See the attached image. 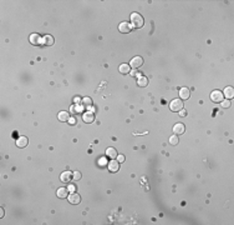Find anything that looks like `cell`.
<instances>
[{
    "label": "cell",
    "instance_id": "cell-1",
    "mask_svg": "<svg viewBox=\"0 0 234 225\" xmlns=\"http://www.w3.org/2000/svg\"><path fill=\"white\" fill-rule=\"evenodd\" d=\"M131 23H132V26L140 29L144 25V20H143L142 15L138 14V13H132L131 14Z\"/></svg>",
    "mask_w": 234,
    "mask_h": 225
},
{
    "label": "cell",
    "instance_id": "cell-2",
    "mask_svg": "<svg viewBox=\"0 0 234 225\" xmlns=\"http://www.w3.org/2000/svg\"><path fill=\"white\" fill-rule=\"evenodd\" d=\"M169 109L172 111H179L183 109V101L181 99H174L172 103H169Z\"/></svg>",
    "mask_w": 234,
    "mask_h": 225
},
{
    "label": "cell",
    "instance_id": "cell-3",
    "mask_svg": "<svg viewBox=\"0 0 234 225\" xmlns=\"http://www.w3.org/2000/svg\"><path fill=\"white\" fill-rule=\"evenodd\" d=\"M223 98H224L223 93L219 91V90H214L213 93H210V99H212V101H214V103H222Z\"/></svg>",
    "mask_w": 234,
    "mask_h": 225
},
{
    "label": "cell",
    "instance_id": "cell-4",
    "mask_svg": "<svg viewBox=\"0 0 234 225\" xmlns=\"http://www.w3.org/2000/svg\"><path fill=\"white\" fill-rule=\"evenodd\" d=\"M142 64H143V59L141 58V56H135V58L130 61V67L136 68V69L140 68Z\"/></svg>",
    "mask_w": 234,
    "mask_h": 225
},
{
    "label": "cell",
    "instance_id": "cell-5",
    "mask_svg": "<svg viewBox=\"0 0 234 225\" xmlns=\"http://www.w3.org/2000/svg\"><path fill=\"white\" fill-rule=\"evenodd\" d=\"M82 119H83V121H85V123H87V124L94 123L95 121V114L92 113V111H86V113H83Z\"/></svg>",
    "mask_w": 234,
    "mask_h": 225
},
{
    "label": "cell",
    "instance_id": "cell-6",
    "mask_svg": "<svg viewBox=\"0 0 234 225\" xmlns=\"http://www.w3.org/2000/svg\"><path fill=\"white\" fill-rule=\"evenodd\" d=\"M69 201L74 205H77V204H80V201H81V196L78 195L77 193H72L69 195Z\"/></svg>",
    "mask_w": 234,
    "mask_h": 225
},
{
    "label": "cell",
    "instance_id": "cell-7",
    "mask_svg": "<svg viewBox=\"0 0 234 225\" xmlns=\"http://www.w3.org/2000/svg\"><path fill=\"white\" fill-rule=\"evenodd\" d=\"M186 131V126L182 123H177L174 126H173V133H176V135H181Z\"/></svg>",
    "mask_w": 234,
    "mask_h": 225
},
{
    "label": "cell",
    "instance_id": "cell-8",
    "mask_svg": "<svg viewBox=\"0 0 234 225\" xmlns=\"http://www.w3.org/2000/svg\"><path fill=\"white\" fill-rule=\"evenodd\" d=\"M28 144H29V139L26 136H19L16 140L17 148H25V146H28Z\"/></svg>",
    "mask_w": 234,
    "mask_h": 225
},
{
    "label": "cell",
    "instance_id": "cell-9",
    "mask_svg": "<svg viewBox=\"0 0 234 225\" xmlns=\"http://www.w3.org/2000/svg\"><path fill=\"white\" fill-rule=\"evenodd\" d=\"M131 24L130 23H127V21H123V23H121L120 24V26H118V29H120V32L121 33H123V34H127V33H130L131 32Z\"/></svg>",
    "mask_w": 234,
    "mask_h": 225
},
{
    "label": "cell",
    "instance_id": "cell-10",
    "mask_svg": "<svg viewBox=\"0 0 234 225\" xmlns=\"http://www.w3.org/2000/svg\"><path fill=\"white\" fill-rule=\"evenodd\" d=\"M118 169H120V163L116 161V160H111L108 163V170L111 173H117Z\"/></svg>",
    "mask_w": 234,
    "mask_h": 225
},
{
    "label": "cell",
    "instance_id": "cell-11",
    "mask_svg": "<svg viewBox=\"0 0 234 225\" xmlns=\"http://www.w3.org/2000/svg\"><path fill=\"white\" fill-rule=\"evenodd\" d=\"M41 43L44 44V45L51 46V45H54V43H55V39H54V36H52V35H45V36L42 38Z\"/></svg>",
    "mask_w": 234,
    "mask_h": 225
},
{
    "label": "cell",
    "instance_id": "cell-12",
    "mask_svg": "<svg viewBox=\"0 0 234 225\" xmlns=\"http://www.w3.org/2000/svg\"><path fill=\"white\" fill-rule=\"evenodd\" d=\"M60 179H61V182H62V183H70V182H71V179H72V173H70L69 170L67 171H64V173L61 174Z\"/></svg>",
    "mask_w": 234,
    "mask_h": 225
},
{
    "label": "cell",
    "instance_id": "cell-13",
    "mask_svg": "<svg viewBox=\"0 0 234 225\" xmlns=\"http://www.w3.org/2000/svg\"><path fill=\"white\" fill-rule=\"evenodd\" d=\"M30 43H31L33 45H39V44L41 43V38H40V35L36 34V33L31 34V35H30Z\"/></svg>",
    "mask_w": 234,
    "mask_h": 225
},
{
    "label": "cell",
    "instance_id": "cell-14",
    "mask_svg": "<svg viewBox=\"0 0 234 225\" xmlns=\"http://www.w3.org/2000/svg\"><path fill=\"white\" fill-rule=\"evenodd\" d=\"M56 195H57V198H60V199H65V198H67V195H69V190L66 188H60V189H57Z\"/></svg>",
    "mask_w": 234,
    "mask_h": 225
},
{
    "label": "cell",
    "instance_id": "cell-15",
    "mask_svg": "<svg viewBox=\"0 0 234 225\" xmlns=\"http://www.w3.org/2000/svg\"><path fill=\"white\" fill-rule=\"evenodd\" d=\"M223 95H226L227 99H232L233 96H234V89H233V86H227L226 89H224V94H223Z\"/></svg>",
    "mask_w": 234,
    "mask_h": 225
},
{
    "label": "cell",
    "instance_id": "cell-16",
    "mask_svg": "<svg viewBox=\"0 0 234 225\" xmlns=\"http://www.w3.org/2000/svg\"><path fill=\"white\" fill-rule=\"evenodd\" d=\"M106 155L111 159H115V158H117L118 154H117V150L115 148H107V150H106Z\"/></svg>",
    "mask_w": 234,
    "mask_h": 225
},
{
    "label": "cell",
    "instance_id": "cell-17",
    "mask_svg": "<svg viewBox=\"0 0 234 225\" xmlns=\"http://www.w3.org/2000/svg\"><path fill=\"white\" fill-rule=\"evenodd\" d=\"M189 95H191V93H189V89H187V88H182V89L179 90V96L184 100H187L189 98Z\"/></svg>",
    "mask_w": 234,
    "mask_h": 225
},
{
    "label": "cell",
    "instance_id": "cell-18",
    "mask_svg": "<svg viewBox=\"0 0 234 225\" xmlns=\"http://www.w3.org/2000/svg\"><path fill=\"white\" fill-rule=\"evenodd\" d=\"M57 119H59L60 121H67L70 119V114L67 111H60L59 115H57Z\"/></svg>",
    "mask_w": 234,
    "mask_h": 225
},
{
    "label": "cell",
    "instance_id": "cell-19",
    "mask_svg": "<svg viewBox=\"0 0 234 225\" xmlns=\"http://www.w3.org/2000/svg\"><path fill=\"white\" fill-rule=\"evenodd\" d=\"M120 73H122V74H128V73H131V67L128 64H122V65H120Z\"/></svg>",
    "mask_w": 234,
    "mask_h": 225
},
{
    "label": "cell",
    "instance_id": "cell-20",
    "mask_svg": "<svg viewBox=\"0 0 234 225\" xmlns=\"http://www.w3.org/2000/svg\"><path fill=\"white\" fill-rule=\"evenodd\" d=\"M137 84H138V86H141V88L147 86V85H148V80H147V78H146V76H140Z\"/></svg>",
    "mask_w": 234,
    "mask_h": 225
},
{
    "label": "cell",
    "instance_id": "cell-21",
    "mask_svg": "<svg viewBox=\"0 0 234 225\" xmlns=\"http://www.w3.org/2000/svg\"><path fill=\"white\" fill-rule=\"evenodd\" d=\"M169 143H171V145H177V144H178V138H177V135H172L171 138H169Z\"/></svg>",
    "mask_w": 234,
    "mask_h": 225
},
{
    "label": "cell",
    "instance_id": "cell-22",
    "mask_svg": "<svg viewBox=\"0 0 234 225\" xmlns=\"http://www.w3.org/2000/svg\"><path fill=\"white\" fill-rule=\"evenodd\" d=\"M222 107L223 108H229V107H231V100H229V99L222 100Z\"/></svg>",
    "mask_w": 234,
    "mask_h": 225
},
{
    "label": "cell",
    "instance_id": "cell-23",
    "mask_svg": "<svg viewBox=\"0 0 234 225\" xmlns=\"http://www.w3.org/2000/svg\"><path fill=\"white\" fill-rule=\"evenodd\" d=\"M72 178L75 180H80L81 179V173H80V171H75V173L72 174Z\"/></svg>",
    "mask_w": 234,
    "mask_h": 225
},
{
    "label": "cell",
    "instance_id": "cell-24",
    "mask_svg": "<svg viewBox=\"0 0 234 225\" xmlns=\"http://www.w3.org/2000/svg\"><path fill=\"white\" fill-rule=\"evenodd\" d=\"M83 103H85V105H89L90 107V105H92V100L90 98H85L83 99Z\"/></svg>",
    "mask_w": 234,
    "mask_h": 225
},
{
    "label": "cell",
    "instance_id": "cell-25",
    "mask_svg": "<svg viewBox=\"0 0 234 225\" xmlns=\"http://www.w3.org/2000/svg\"><path fill=\"white\" fill-rule=\"evenodd\" d=\"M117 161L118 163H123V161H125V155H117Z\"/></svg>",
    "mask_w": 234,
    "mask_h": 225
},
{
    "label": "cell",
    "instance_id": "cell-26",
    "mask_svg": "<svg viewBox=\"0 0 234 225\" xmlns=\"http://www.w3.org/2000/svg\"><path fill=\"white\" fill-rule=\"evenodd\" d=\"M67 121H69V124H70V125H74V124H76V119H75V118H70Z\"/></svg>",
    "mask_w": 234,
    "mask_h": 225
},
{
    "label": "cell",
    "instance_id": "cell-27",
    "mask_svg": "<svg viewBox=\"0 0 234 225\" xmlns=\"http://www.w3.org/2000/svg\"><path fill=\"white\" fill-rule=\"evenodd\" d=\"M81 107H72L71 108V111H81Z\"/></svg>",
    "mask_w": 234,
    "mask_h": 225
},
{
    "label": "cell",
    "instance_id": "cell-28",
    "mask_svg": "<svg viewBox=\"0 0 234 225\" xmlns=\"http://www.w3.org/2000/svg\"><path fill=\"white\" fill-rule=\"evenodd\" d=\"M179 115H181V116H186V115H187V111H186V110H183V109L179 110Z\"/></svg>",
    "mask_w": 234,
    "mask_h": 225
},
{
    "label": "cell",
    "instance_id": "cell-29",
    "mask_svg": "<svg viewBox=\"0 0 234 225\" xmlns=\"http://www.w3.org/2000/svg\"><path fill=\"white\" fill-rule=\"evenodd\" d=\"M3 217H4V209L0 208V218H3Z\"/></svg>",
    "mask_w": 234,
    "mask_h": 225
},
{
    "label": "cell",
    "instance_id": "cell-30",
    "mask_svg": "<svg viewBox=\"0 0 234 225\" xmlns=\"http://www.w3.org/2000/svg\"><path fill=\"white\" fill-rule=\"evenodd\" d=\"M131 75H132V76H136V75H138V73L135 70V71H131Z\"/></svg>",
    "mask_w": 234,
    "mask_h": 225
}]
</instances>
